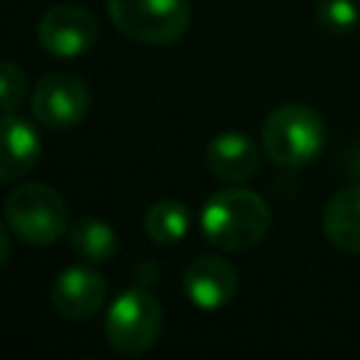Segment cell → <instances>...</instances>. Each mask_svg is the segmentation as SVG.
<instances>
[{
  "label": "cell",
  "instance_id": "6da1fadb",
  "mask_svg": "<svg viewBox=\"0 0 360 360\" xmlns=\"http://www.w3.org/2000/svg\"><path fill=\"white\" fill-rule=\"evenodd\" d=\"M273 214L262 194L233 186L222 188L208 197L200 211V231L202 236L228 253H242L256 248L270 231Z\"/></svg>",
  "mask_w": 360,
  "mask_h": 360
},
{
  "label": "cell",
  "instance_id": "7a4b0ae2",
  "mask_svg": "<svg viewBox=\"0 0 360 360\" xmlns=\"http://www.w3.org/2000/svg\"><path fill=\"white\" fill-rule=\"evenodd\" d=\"M326 143L323 118L307 104H281L262 124V146L267 158L284 169L312 163Z\"/></svg>",
  "mask_w": 360,
  "mask_h": 360
},
{
  "label": "cell",
  "instance_id": "3957f363",
  "mask_svg": "<svg viewBox=\"0 0 360 360\" xmlns=\"http://www.w3.org/2000/svg\"><path fill=\"white\" fill-rule=\"evenodd\" d=\"M8 228L34 248H48L68 236L70 217L65 197L48 183H22L6 197Z\"/></svg>",
  "mask_w": 360,
  "mask_h": 360
},
{
  "label": "cell",
  "instance_id": "277c9868",
  "mask_svg": "<svg viewBox=\"0 0 360 360\" xmlns=\"http://www.w3.org/2000/svg\"><path fill=\"white\" fill-rule=\"evenodd\" d=\"M110 22L143 45H172L191 22L188 0H107Z\"/></svg>",
  "mask_w": 360,
  "mask_h": 360
},
{
  "label": "cell",
  "instance_id": "5b68a950",
  "mask_svg": "<svg viewBox=\"0 0 360 360\" xmlns=\"http://www.w3.org/2000/svg\"><path fill=\"white\" fill-rule=\"evenodd\" d=\"M163 326V309L158 298L143 287L121 290L104 315V338L121 354L149 352Z\"/></svg>",
  "mask_w": 360,
  "mask_h": 360
},
{
  "label": "cell",
  "instance_id": "8992f818",
  "mask_svg": "<svg viewBox=\"0 0 360 360\" xmlns=\"http://www.w3.org/2000/svg\"><path fill=\"white\" fill-rule=\"evenodd\" d=\"M90 87L68 70L45 73L31 90V112L48 129L76 127L90 112Z\"/></svg>",
  "mask_w": 360,
  "mask_h": 360
},
{
  "label": "cell",
  "instance_id": "52a82bcc",
  "mask_svg": "<svg viewBox=\"0 0 360 360\" xmlns=\"http://www.w3.org/2000/svg\"><path fill=\"white\" fill-rule=\"evenodd\" d=\"M98 39V20L90 8L76 3L51 6L37 22V42L56 59H73L87 53Z\"/></svg>",
  "mask_w": 360,
  "mask_h": 360
},
{
  "label": "cell",
  "instance_id": "ba28073f",
  "mask_svg": "<svg viewBox=\"0 0 360 360\" xmlns=\"http://www.w3.org/2000/svg\"><path fill=\"white\" fill-rule=\"evenodd\" d=\"M104 298H107V281L98 270L87 264L65 267L51 287V304L68 321L93 318L101 309Z\"/></svg>",
  "mask_w": 360,
  "mask_h": 360
},
{
  "label": "cell",
  "instance_id": "9c48e42d",
  "mask_svg": "<svg viewBox=\"0 0 360 360\" xmlns=\"http://www.w3.org/2000/svg\"><path fill=\"white\" fill-rule=\"evenodd\" d=\"M183 290L197 309H219L236 295L239 273L222 256H197L183 273Z\"/></svg>",
  "mask_w": 360,
  "mask_h": 360
},
{
  "label": "cell",
  "instance_id": "30bf717a",
  "mask_svg": "<svg viewBox=\"0 0 360 360\" xmlns=\"http://www.w3.org/2000/svg\"><path fill=\"white\" fill-rule=\"evenodd\" d=\"M42 158V138L37 127L17 115L0 112V183L22 180Z\"/></svg>",
  "mask_w": 360,
  "mask_h": 360
},
{
  "label": "cell",
  "instance_id": "8fae6325",
  "mask_svg": "<svg viewBox=\"0 0 360 360\" xmlns=\"http://www.w3.org/2000/svg\"><path fill=\"white\" fill-rule=\"evenodd\" d=\"M205 166L222 183H245L262 169V152L256 141L239 129L219 132L205 146Z\"/></svg>",
  "mask_w": 360,
  "mask_h": 360
},
{
  "label": "cell",
  "instance_id": "7c38bea8",
  "mask_svg": "<svg viewBox=\"0 0 360 360\" xmlns=\"http://www.w3.org/2000/svg\"><path fill=\"white\" fill-rule=\"evenodd\" d=\"M323 236L340 253H360V186H346L326 202Z\"/></svg>",
  "mask_w": 360,
  "mask_h": 360
},
{
  "label": "cell",
  "instance_id": "4fadbf2b",
  "mask_svg": "<svg viewBox=\"0 0 360 360\" xmlns=\"http://www.w3.org/2000/svg\"><path fill=\"white\" fill-rule=\"evenodd\" d=\"M68 248L84 262H107L118 250V233L98 217H82L68 228Z\"/></svg>",
  "mask_w": 360,
  "mask_h": 360
},
{
  "label": "cell",
  "instance_id": "5bb4252c",
  "mask_svg": "<svg viewBox=\"0 0 360 360\" xmlns=\"http://www.w3.org/2000/svg\"><path fill=\"white\" fill-rule=\"evenodd\" d=\"M188 208L177 200H158L143 214V231L155 245H174L188 233Z\"/></svg>",
  "mask_w": 360,
  "mask_h": 360
},
{
  "label": "cell",
  "instance_id": "9a60e30c",
  "mask_svg": "<svg viewBox=\"0 0 360 360\" xmlns=\"http://www.w3.org/2000/svg\"><path fill=\"white\" fill-rule=\"evenodd\" d=\"M28 96V76L14 62H0V112H14Z\"/></svg>",
  "mask_w": 360,
  "mask_h": 360
},
{
  "label": "cell",
  "instance_id": "2e32d148",
  "mask_svg": "<svg viewBox=\"0 0 360 360\" xmlns=\"http://www.w3.org/2000/svg\"><path fill=\"white\" fill-rule=\"evenodd\" d=\"M315 17L321 28L326 31H349L357 22V8L352 0H321L315 8Z\"/></svg>",
  "mask_w": 360,
  "mask_h": 360
},
{
  "label": "cell",
  "instance_id": "e0dca14e",
  "mask_svg": "<svg viewBox=\"0 0 360 360\" xmlns=\"http://www.w3.org/2000/svg\"><path fill=\"white\" fill-rule=\"evenodd\" d=\"M8 256H11V242H8V233H6V228L0 222V267L8 262Z\"/></svg>",
  "mask_w": 360,
  "mask_h": 360
}]
</instances>
